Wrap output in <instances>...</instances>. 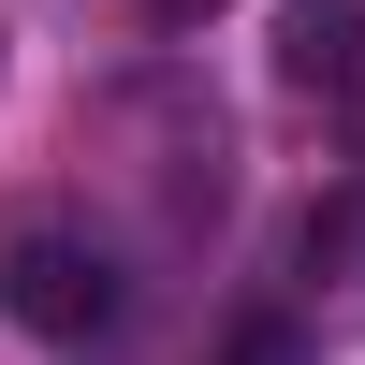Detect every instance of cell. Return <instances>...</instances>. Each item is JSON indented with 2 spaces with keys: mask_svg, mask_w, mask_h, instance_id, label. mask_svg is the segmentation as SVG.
<instances>
[{
  "mask_svg": "<svg viewBox=\"0 0 365 365\" xmlns=\"http://www.w3.org/2000/svg\"><path fill=\"white\" fill-rule=\"evenodd\" d=\"M0 307H15L44 351H73V336H103V322L132 307V278H117V249H103V234H73V220H29L15 249H0Z\"/></svg>",
  "mask_w": 365,
  "mask_h": 365,
  "instance_id": "1",
  "label": "cell"
},
{
  "mask_svg": "<svg viewBox=\"0 0 365 365\" xmlns=\"http://www.w3.org/2000/svg\"><path fill=\"white\" fill-rule=\"evenodd\" d=\"M278 88H365V0H278Z\"/></svg>",
  "mask_w": 365,
  "mask_h": 365,
  "instance_id": "2",
  "label": "cell"
},
{
  "mask_svg": "<svg viewBox=\"0 0 365 365\" xmlns=\"http://www.w3.org/2000/svg\"><path fill=\"white\" fill-rule=\"evenodd\" d=\"M220 365H307V336H292V322H234Z\"/></svg>",
  "mask_w": 365,
  "mask_h": 365,
  "instance_id": "3",
  "label": "cell"
},
{
  "mask_svg": "<svg viewBox=\"0 0 365 365\" xmlns=\"http://www.w3.org/2000/svg\"><path fill=\"white\" fill-rule=\"evenodd\" d=\"M146 15H161V29H190V15H220V0H146Z\"/></svg>",
  "mask_w": 365,
  "mask_h": 365,
  "instance_id": "4",
  "label": "cell"
},
{
  "mask_svg": "<svg viewBox=\"0 0 365 365\" xmlns=\"http://www.w3.org/2000/svg\"><path fill=\"white\" fill-rule=\"evenodd\" d=\"M351 234H365V220H351Z\"/></svg>",
  "mask_w": 365,
  "mask_h": 365,
  "instance_id": "5",
  "label": "cell"
}]
</instances>
